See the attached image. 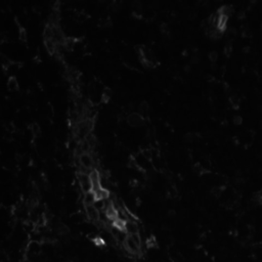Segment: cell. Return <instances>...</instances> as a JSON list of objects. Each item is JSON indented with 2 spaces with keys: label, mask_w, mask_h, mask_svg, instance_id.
Instances as JSON below:
<instances>
[{
  "label": "cell",
  "mask_w": 262,
  "mask_h": 262,
  "mask_svg": "<svg viewBox=\"0 0 262 262\" xmlns=\"http://www.w3.org/2000/svg\"><path fill=\"white\" fill-rule=\"evenodd\" d=\"M125 231L127 233L128 236H133V234L139 233V227L134 220L130 219L125 224Z\"/></svg>",
  "instance_id": "6"
},
{
  "label": "cell",
  "mask_w": 262,
  "mask_h": 262,
  "mask_svg": "<svg viewBox=\"0 0 262 262\" xmlns=\"http://www.w3.org/2000/svg\"><path fill=\"white\" fill-rule=\"evenodd\" d=\"M97 200L96 195L93 193V191H89V193L84 194L83 196V204L84 206H89V205H93L95 203V201Z\"/></svg>",
  "instance_id": "7"
},
{
  "label": "cell",
  "mask_w": 262,
  "mask_h": 262,
  "mask_svg": "<svg viewBox=\"0 0 262 262\" xmlns=\"http://www.w3.org/2000/svg\"><path fill=\"white\" fill-rule=\"evenodd\" d=\"M124 246H125V249L127 250L128 253L130 254H133V255H137L139 252H141V248L136 245L134 241L132 240V237L130 236H128L127 240L125 241L124 243Z\"/></svg>",
  "instance_id": "4"
},
{
  "label": "cell",
  "mask_w": 262,
  "mask_h": 262,
  "mask_svg": "<svg viewBox=\"0 0 262 262\" xmlns=\"http://www.w3.org/2000/svg\"><path fill=\"white\" fill-rule=\"evenodd\" d=\"M157 246V241L155 239L154 237H148L147 240V247L148 248H153V247H156Z\"/></svg>",
  "instance_id": "12"
},
{
  "label": "cell",
  "mask_w": 262,
  "mask_h": 262,
  "mask_svg": "<svg viewBox=\"0 0 262 262\" xmlns=\"http://www.w3.org/2000/svg\"><path fill=\"white\" fill-rule=\"evenodd\" d=\"M260 127L262 128V121H261V123H260Z\"/></svg>",
  "instance_id": "21"
},
{
  "label": "cell",
  "mask_w": 262,
  "mask_h": 262,
  "mask_svg": "<svg viewBox=\"0 0 262 262\" xmlns=\"http://www.w3.org/2000/svg\"><path fill=\"white\" fill-rule=\"evenodd\" d=\"M130 237H132V240L134 241L136 245H137L139 248H141V236H139V233L133 234V236H130Z\"/></svg>",
  "instance_id": "13"
},
{
  "label": "cell",
  "mask_w": 262,
  "mask_h": 262,
  "mask_svg": "<svg viewBox=\"0 0 262 262\" xmlns=\"http://www.w3.org/2000/svg\"><path fill=\"white\" fill-rule=\"evenodd\" d=\"M209 60H211L212 63H215L216 60H218V53L216 52V51H210V53H209Z\"/></svg>",
  "instance_id": "15"
},
{
  "label": "cell",
  "mask_w": 262,
  "mask_h": 262,
  "mask_svg": "<svg viewBox=\"0 0 262 262\" xmlns=\"http://www.w3.org/2000/svg\"><path fill=\"white\" fill-rule=\"evenodd\" d=\"M184 139L187 141H193L195 139V134H194V133H191V132H188V133H187V134L184 135Z\"/></svg>",
  "instance_id": "18"
},
{
  "label": "cell",
  "mask_w": 262,
  "mask_h": 262,
  "mask_svg": "<svg viewBox=\"0 0 262 262\" xmlns=\"http://www.w3.org/2000/svg\"><path fill=\"white\" fill-rule=\"evenodd\" d=\"M217 13L220 14V16H224V17H229L231 13H233V8H231V6H229V5H223V6H221L220 8H219Z\"/></svg>",
  "instance_id": "9"
},
{
  "label": "cell",
  "mask_w": 262,
  "mask_h": 262,
  "mask_svg": "<svg viewBox=\"0 0 262 262\" xmlns=\"http://www.w3.org/2000/svg\"><path fill=\"white\" fill-rule=\"evenodd\" d=\"M229 100H230V103L234 106V108H237V106H239V98H237L236 95L231 96Z\"/></svg>",
  "instance_id": "17"
},
{
  "label": "cell",
  "mask_w": 262,
  "mask_h": 262,
  "mask_svg": "<svg viewBox=\"0 0 262 262\" xmlns=\"http://www.w3.org/2000/svg\"><path fill=\"white\" fill-rule=\"evenodd\" d=\"M19 37L22 41H26V31L24 28H21L20 29V34H19Z\"/></svg>",
  "instance_id": "19"
},
{
  "label": "cell",
  "mask_w": 262,
  "mask_h": 262,
  "mask_svg": "<svg viewBox=\"0 0 262 262\" xmlns=\"http://www.w3.org/2000/svg\"><path fill=\"white\" fill-rule=\"evenodd\" d=\"M44 44L46 49L49 51L50 53H53L56 50V43L53 39H44Z\"/></svg>",
  "instance_id": "8"
},
{
  "label": "cell",
  "mask_w": 262,
  "mask_h": 262,
  "mask_svg": "<svg viewBox=\"0 0 262 262\" xmlns=\"http://www.w3.org/2000/svg\"><path fill=\"white\" fill-rule=\"evenodd\" d=\"M261 31H262V23H261Z\"/></svg>",
  "instance_id": "23"
},
{
  "label": "cell",
  "mask_w": 262,
  "mask_h": 262,
  "mask_svg": "<svg viewBox=\"0 0 262 262\" xmlns=\"http://www.w3.org/2000/svg\"><path fill=\"white\" fill-rule=\"evenodd\" d=\"M78 180H79V184H80V187L82 191L84 194L89 193V191H92V182L90 180L89 174H86V173H78Z\"/></svg>",
  "instance_id": "1"
},
{
  "label": "cell",
  "mask_w": 262,
  "mask_h": 262,
  "mask_svg": "<svg viewBox=\"0 0 262 262\" xmlns=\"http://www.w3.org/2000/svg\"><path fill=\"white\" fill-rule=\"evenodd\" d=\"M24 262H30V261H29V260H25V261H24Z\"/></svg>",
  "instance_id": "22"
},
{
  "label": "cell",
  "mask_w": 262,
  "mask_h": 262,
  "mask_svg": "<svg viewBox=\"0 0 262 262\" xmlns=\"http://www.w3.org/2000/svg\"><path fill=\"white\" fill-rule=\"evenodd\" d=\"M79 161H80V164L82 166H84L85 168L89 169V170H92L94 169V160H93V157L90 156L89 154L87 153H84L82 154L80 157H79Z\"/></svg>",
  "instance_id": "5"
},
{
  "label": "cell",
  "mask_w": 262,
  "mask_h": 262,
  "mask_svg": "<svg viewBox=\"0 0 262 262\" xmlns=\"http://www.w3.org/2000/svg\"><path fill=\"white\" fill-rule=\"evenodd\" d=\"M244 16H245V13H242V11H240V13H239V19H243Z\"/></svg>",
  "instance_id": "20"
},
{
  "label": "cell",
  "mask_w": 262,
  "mask_h": 262,
  "mask_svg": "<svg viewBox=\"0 0 262 262\" xmlns=\"http://www.w3.org/2000/svg\"><path fill=\"white\" fill-rule=\"evenodd\" d=\"M85 207V213L87 217L90 219L92 222H99L100 220V212L97 210L93 205L84 206Z\"/></svg>",
  "instance_id": "2"
},
{
  "label": "cell",
  "mask_w": 262,
  "mask_h": 262,
  "mask_svg": "<svg viewBox=\"0 0 262 262\" xmlns=\"http://www.w3.org/2000/svg\"><path fill=\"white\" fill-rule=\"evenodd\" d=\"M17 87H19V84H17V78L16 77H10L7 81V88L10 90H17Z\"/></svg>",
  "instance_id": "10"
},
{
  "label": "cell",
  "mask_w": 262,
  "mask_h": 262,
  "mask_svg": "<svg viewBox=\"0 0 262 262\" xmlns=\"http://www.w3.org/2000/svg\"><path fill=\"white\" fill-rule=\"evenodd\" d=\"M127 122L129 123V125H131V126L137 127V126H141V125L144 123V119L141 114H138V113H131V114L128 115Z\"/></svg>",
  "instance_id": "3"
},
{
  "label": "cell",
  "mask_w": 262,
  "mask_h": 262,
  "mask_svg": "<svg viewBox=\"0 0 262 262\" xmlns=\"http://www.w3.org/2000/svg\"><path fill=\"white\" fill-rule=\"evenodd\" d=\"M32 132L35 136H38L40 134V127H39V125L37 123H34L32 125Z\"/></svg>",
  "instance_id": "14"
},
{
  "label": "cell",
  "mask_w": 262,
  "mask_h": 262,
  "mask_svg": "<svg viewBox=\"0 0 262 262\" xmlns=\"http://www.w3.org/2000/svg\"><path fill=\"white\" fill-rule=\"evenodd\" d=\"M148 111V103L147 102H142L139 106V112H141V115H144L147 114Z\"/></svg>",
  "instance_id": "11"
},
{
  "label": "cell",
  "mask_w": 262,
  "mask_h": 262,
  "mask_svg": "<svg viewBox=\"0 0 262 262\" xmlns=\"http://www.w3.org/2000/svg\"><path fill=\"white\" fill-rule=\"evenodd\" d=\"M233 122L236 125H241L243 123V118L241 117V116H239V115H236L234 116V117L233 118Z\"/></svg>",
  "instance_id": "16"
}]
</instances>
